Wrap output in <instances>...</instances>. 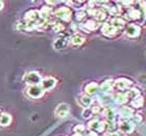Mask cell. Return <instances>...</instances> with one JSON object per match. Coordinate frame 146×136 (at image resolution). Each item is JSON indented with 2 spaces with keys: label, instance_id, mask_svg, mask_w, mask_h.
Returning a JSON list of instances; mask_svg holds the SVG:
<instances>
[{
  "label": "cell",
  "instance_id": "cell-1",
  "mask_svg": "<svg viewBox=\"0 0 146 136\" xmlns=\"http://www.w3.org/2000/svg\"><path fill=\"white\" fill-rule=\"evenodd\" d=\"M24 81L29 86H31V85H41L42 77L38 72H29L24 76Z\"/></svg>",
  "mask_w": 146,
  "mask_h": 136
},
{
  "label": "cell",
  "instance_id": "cell-2",
  "mask_svg": "<svg viewBox=\"0 0 146 136\" xmlns=\"http://www.w3.org/2000/svg\"><path fill=\"white\" fill-rule=\"evenodd\" d=\"M27 95L33 99H39L44 95V89L41 85H31L27 87Z\"/></svg>",
  "mask_w": 146,
  "mask_h": 136
},
{
  "label": "cell",
  "instance_id": "cell-3",
  "mask_svg": "<svg viewBox=\"0 0 146 136\" xmlns=\"http://www.w3.org/2000/svg\"><path fill=\"white\" fill-rule=\"evenodd\" d=\"M55 17L63 21H68L71 17V11L69 9V7L62 6L55 11Z\"/></svg>",
  "mask_w": 146,
  "mask_h": 136
},
{
  "label": "cell",
  "instance_id": "cell-4",
  "mask_svg": "<svg viewBox=\"0 0 146 136\" xmlns=\"http://www.w3.org/2000/svg\"><path fill=\"white\" fill-rule=\"evenodd\" d=\"M55 84H56V80L52 77H46V78L42 79V82H41V87L45 91H50L54 87Z\"/></svg>",
  "mask_w": 146,
  "mask_h": 136
},
{
  "label": "cell",
  "instance_id": "cell-5",
  "mask_svg": "<svg viewBox=\"0 0 146 136\" xmlns=\"http://www.w3.org/2000/svg\"><path fill=\"white\" fill-rule=\"evenodd\" d=\"M69 110H70V107L68 104L66 103H62L56 107L54 111V114L58 116V118H65L66 115L69 113Z\"/></svg>",
  "mask_w": 146,
  "mask_h": 136
},
{
  "label": "cell",
  "instance_id": "cell-6",
  "mask_svg": "<svg viewBox=\"0 0 146 136\" xmlns=\"http://www.w3.org/2000/svg\"><path fill=\"white\" fill-rule=\"evenodd\" d=\"M89 128L94 132H104L106 130V124L98 120H93L89 123Z\"/></svg>",
  "mask_w": 146,
  "mask_h": 136
},
{
  "label": "cell",
  "instance_id": "cell-7",
  "mask_svg": "<svg viewBox=\"0 0 146 136\" xmlns=\"http://www.w3.org/2000/svg\"><path fill=\"white\" fill-rule=\"evenodd\" d=\"M69 45V39L66 37H58L53 42V48L56 50H64Z\"/></svg>",
  "mask_w": 146,
  "mask_h": 136
},
{
  "label": "cell",
  "instance_id": "cell-8",
  "mask_svg": "<svg viewBox=\"0 0 146 136\" xmlns=\"http://www.w3.org/2000/svg\"><path fill=\"white\" fill-rule=\"evenodd\" d=\"M140 31H141L140 27H139L138 25L131 24V25H128L127 26L125 32H126L127 36H129V37H137V36L140 34Z\"/></svg>",
  "mask_w": 146,
  "mask_h": 136
},
{
  "label": "cell",
  "instance_id": "cell-9",
  "mask_svg": "<svg viewBox=\"0 0 146 136\" xmlns=\"http://www.w3.org/2000/svg\"><path fill=\"white\" fill-rule=\"evenodd\" d=\"M24 19L26 22H38V20L40 19V14L35 9H31L25 14Z\"/></svg>",
  "mask_w": 146,
  "mask_h": 136
},
{
  "label": "cell",
  "instance_id": "cell-10",
  "mask_svg": "<svg viewBox=\"0 0 146 136\" xmlns=\"http://www.w3.org/2000/svg\"><path fill=\"white\" fill-rule=\"evenodd\" d=\"M117 31H118V29L116 27H114L111 23H106V24L104 25V27H102V32H104L106 35H114V34H117Z\"/></svg>",
  "mask_w": 146,
  "mask_h": 136
},
{
  "label": "cell",
  "instance_id": "cell-11",
  "mask_svg": "<svg viewBox=\"0 0 146 136\" xmlns=\"http://www.w3.org/2000/svg\"><path fill=\"white\" fill-rule=\"evenodd\" d=\"M11 123H12V116H11V114L3 112L1 116H0V126L7 127V126L11 125Z\"/></svg>",
  "mask_w": 146,
  "mask_h": 136
},
{
  "label": "cell",
  "instance_id": "cell-12",
  "mask_svg": "<svg viewBox=\"0 0 146 136\" xmlns=\"http://www.w3.org/2000/svg\"><path fill=\"white\" fill-rule=\"evenodd\" d=\"M97 89H98V84H97V83H95V82H91V83H88V84L86 85V87H85L86 94L88 95V96L95 94Z\"/></svg>",
  "mask_w": 146,
  "mask_h": 136
},
{
  "label": "cell",
  "instance_id": "cell-13",
  "mask_svg": "<svg viewBox=\"0 0 146 136\" xmlns=\"http://www.w3.org/2000/svg\"><path fill=\"white\" fill-rule=\"evenodd\" d=\"M84 42H85V37L80 34H74L70 39V43L73 46H80Z\"/></svg>",
  "mask_w": 146,
  "mask_h": 136
},
{
  "label": "cell",
  "instance_id": "cell-14",
  "mask_svg": "<svg viewBox=\"0 0 146 136\" xmlns=\"http://www.w3.org/2000/svg\"><path fill=\"white\" fill-rule=\"evenodd\" d=\"M114 84L116 85V87L118 89H125L127 88L129 85H131V82L128 80H125V79H120V80H117L116 82H114Z\"/></svg>",
  "mask_w": 146,
  "mask_h": 136
},
{
  "label": "cell",
  "instance_id": "cell-15",
  "mask_svg": "<svg viewBox=\"0 0 146 136\" xmlns=\"http://www.w3.org/2000/svg\"><path fill=\"white\" fill-rule=\"evenodd\" d=\"M119 128L124 133H131V131H133V125L129 122H122L120 126H119Z\"/></svg>",
  "mask_w": 146,
  "mask_h": 136
},
{
  "label": "cell",
  "instance_id": "cell-16",
  "mask_svg": "<svg viewBox=\"0 0 146 136\" xmlns=\"http://www.w3.org/2000/svg\"><path fill=\"white\" fill-rule=\"evenodd\" d=\"M79 101H80V104H82L85 108H88L89 106L91 105V103H92V99L89 97L88 95L82 96V97H80V99H79Z\"/></svg>",
  "mask_w": 146,
  "mask_h": 136
},
{
  "label": "cell",
  "instance_id": "cell-17",
  "mask_svg": "<svg viewBox=\"0 0 146 136\" xmlns=\"http://www.w3.org/2000/svg\"><path fill=\"white\" fill-rule=\"evenodd\" d=\"M40 18L42 17L43 19H47L49 17V15L51 14V7H48V6H44L41 11H40Z\"/></svg>",
  "mask_w": 146,
  "mask_h": 136
},
{
  "label": "cell",
  "instance_id": "cell-18",
  "mask_svg": "<svg viewBox=\"0 0 146 136\" xmlns=\"http://www.w3.org/2000/svg\"><path fill=\"white\" fill-rule=\"evenodd\" d=\"M113 85H114V82L112 80H107V81H104L102 84H101L100 88L102 91H109L112 89Z\"/></svg>",
  "mask_w": 146,
  "mask_h": 136
},
{
  "label": "cell",
  "instance_id": "cell-19",
  "mask_svg": "<svg viewBox=\"0 0 146 136\" xmlns=\"http://www.w3.org/2000/svg\"><path fill=\"white\" fill-rule=\"evenodd\" d=\"M52 29L55 32H61L62 30H64V26L61 25V23H53L52 24Z\"/></svg>",
  "mask_w": 146,
  "mask_h": 136
},
{
  "label": "cell",
  "instance_id": "cell-20",
  "mask_svg": "<svg viewBox=\"0 0 146 136\" xmlns=\"http://www.w3.org/2000/svg\"><path fill=\"white\" fill-rule=\"evenodd\" d=\"M86 27H88L90 30H93V29H95V28L97 27V23L95 21H93V20H89L86 23Z\"/></svg>",
  "mask_w": 146,
  "mask_h": 136
},
{
  "label": "cell",
  "instance_id": "cell-21",
  "mask_svg": "<svg viewBox=\"0 0 146 136\" xmlns=\"http://www.w3.org/2000/svg\"><path fill=\"white\" fill-rule=\"evenodd\" d=\"M104 115L108 120H113L114 118V112L111 108H107L104 110Z\"/></svg>",
  "mask_w": 146,
  "mask_h": 136
},
{
  "label": "cell",
  "instance_id": "cell-22",
  "mask_svg": "<svg viewBox=\"0 0 146 136\" xmlns=\"http://www.w3.org/2000/svg\"><path fill=\"white\" fill-rule=\"evenodd\" d=\"M82 114H84V118H91L93 113H92V110H91V109L86 108V110L84 111V113H82Z\"/></svg>",
  "mask_w": 146,
  "mask_h": 136
},
{
  "label": "cell",
  "instance_id": "cell-23",
  "mask_svg": "<svg viewBox=\"0 0 146 136\" xmlns=\"http://www.w3.org/2000/svg\"><path fill=\"white\" fill-rule=\"evenodd\" d=\"M74 130H75L76 133H82L84 132V130H85V127L84 126H82V125H78V126H76L75 128H74Z\"/></svg>",
  "mask_w": 146,
  "mask_h": 136
},
{
  "label": "cell",
  "instance_id": "cell-24",
  "mask_svg": "<svg viewBox=\"0 0 146 136\" xmlns=\"http://www.w3.org/2000/svg\"><path fill=\"white\" fill-rule=\"evenodd\" d=\"M77 15H78V17H77V19H78V20H82V19L85 18L86 12H77Z\"/></svg>",
  "mask_w": 146,
  "mask_h": 136
},
{
  "label": "cell",
  "instance_id": "cell-25",
  "mask_svg": "<svg viewBox=\"0 0 146 136\" xmlns=\"http://www.w3.org/2000/svg\"><path fill=\"white\" fill-rule=\"evenodd\" d=\"M108 136H121L119 133H116V132H113V133H110Z\"/></svg>",
  "mask_w": 146,
  "mask_h": 136
},
{
  "label": "cell",
  "instance_id": "cell-26",
  "mask_svg": "<svg viewBox=\"0 0 146 136\" xmlns=\"http://www.w3.org/2000/svg\"><path fill=\"white\" fill-rule=\"evenodd\" d=\"M3 7H4V3H3L2 1H0V11H1Z\"/></svg>",
  "mask_w": 146,
  "mask_h": 136
},
{
  "label": "cell",
  "instance_id": "cell-27",
  "mask_svg": "<svg viewBox=\"0 0 146 136\" xmlns=\"http://www.w3.org/2000/svg\"><path fill=\"white\" fill-rule=\"evenodd\" d=\"M2 113H3V111L1 110V109H0V116H1V114H2Z\"/></svg>",
  "mask_w": 146,
  "mask_h": 136
}]
</instances>
